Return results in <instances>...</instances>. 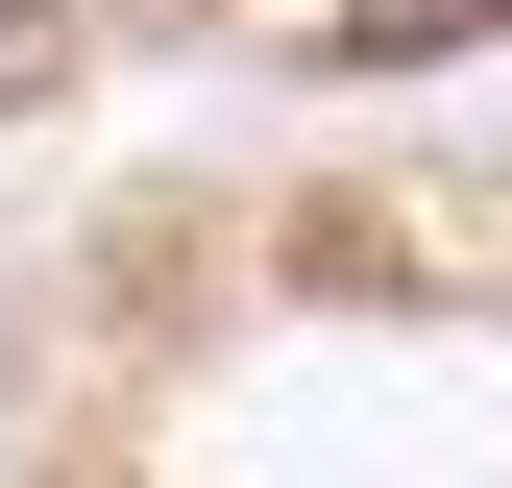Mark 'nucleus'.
<instances>
[{
	"label": "nucleus",
	"instance_id": "1",
	"mask_svg": "<svg viewBox=\"0 0 512 488\" xmlns=\"http://www.w3.org/2000/svg\"><path fill=\"white\" fill-rule=\"evenodd\" d=\"M439 25H488V0H342V49L391 74V49H439Z\"/></svg>",
	"mask_w": 512,
	"mask_h": 488
}]
</instances>
